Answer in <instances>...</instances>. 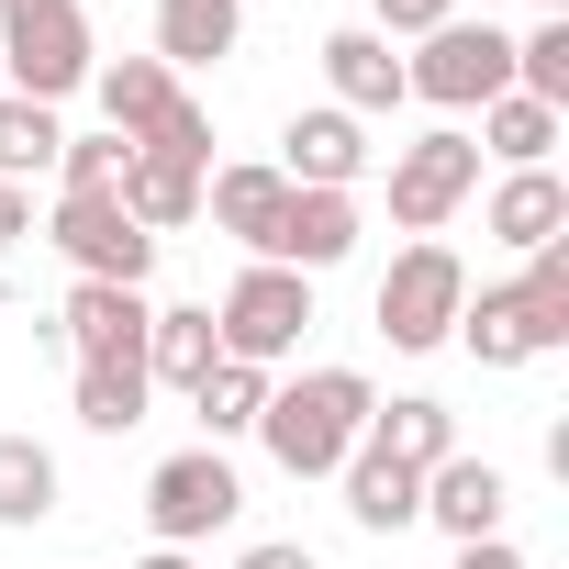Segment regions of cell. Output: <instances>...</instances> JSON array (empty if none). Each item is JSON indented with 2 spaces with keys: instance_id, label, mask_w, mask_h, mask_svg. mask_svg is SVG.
Here are the masks:
<instances>
[{
  "instance_id": "obj_15",
  "label": "cell",
  "mask_w": 569,
  "mask_h": 569,
  "mask_svg": "<svg viewBox=\"0 0 569 569\" xmlns=\"http://www.w3.org/2000/svg\"><path fill=\"white\" fill-rule=\"evenodd\" d=\"M90 90H101V123H112L123 146H146V134L190 101V79H168L157 57H112V68H90Z\"/></svg>"
},
{
  "instance_id": "obj_18",
  "label": "cell",
  "mask_w": 569,
  "mask_h": 569,
  "mask_svg": "<svg viewBox=\"0 0 569 569\" xmlns=\"http://www.w3.org/2000/svg\"><path fill=\"white\" fill-rule=\"evenodd\" d=\"M336 480H347V513H358L369 536H402V525L425 513V469H402V458H380V447H358Z\"/></svg>"
},
{
  "instance_id": "obj_24",
  "label": "cell",
  "mask_w": 569,
  "mask_h": 569,
  "mask_svg": "<svg viewBox=\"0 0 569 569\" xmlns=\"http://www.w3.org/2000/svg\"><path fill=\"white\" fill-rule=\"evenodd\" d=\"M146 391H157L146 358H90V369H79V425H90V436H134V425H146Z\"/></svg>"
},
{
  "instance_id": "obj_25",
  "label": "cell",
  "mask_w": 569,
  "mask_h": 569,
  "mask_svg": "<svg viewBox=\"0 0 569 569\" xmlns=\"http://www.w3.org/2000/svg\"><path fill=\"white\" fill-rule=\"evenodd\" d=\"M57 513V447H34V436H0V525H46Z\"/></svg>"
},
{
  "instance_id": "obj_17",
  "label": "cell",
  "mask_w": 569,
  "mask_h": 569,
  "mask_svg": "<svg viewBox=\"0 0 569 569\" xmlns=\"http://www.w3.org/2000/svg\"><path fill=\"white\" fill-rule=\"evenodd\" d=\"M313 57H325V79H336V112H358V123H369V112H391V101H402V57H391L369 23L325 34Z\"/></svg>"
},
{
  "instance_id": "obj_2",
  "label": "cell",
  "mask_w": 569,
  "mask_h": 569,
  "mask_svg": "<svg viewBox=\"0 0 569 569\" xmlns=\"http://www.w3.org/2000/svg\"><path fill=\"white\" fill-rule=\"evenodd\" d=\"M0 68H12V101H68V90H90V12L79 0H0Z\"/></svg>"
},
{
  "instance_id": "obj_11",
  "label": "cell",
  "mask_w": 569,
  "mask_h": 569,
  "mask_svg": "<svg viewBox=\"0 0 569 569\" xmlns=\"http://www.w3.org/2000/svg\"><path fill=\"white\" fill-rule=\"evenodd\" d=\"M146 291H112V279H79L68 291V313H57V347L90 369V358H146Z\"/></svg>"
},
{
  "instance_id": "obj_8",
  "label": "cell",
  "mask_w": 569,
  "mask_h": 569,
  "mask_svg": "<svg viewBox=\"0 0 569 569\" xmlns=\"http://www.w3.org/2000/svg\"><path fill=\"white\" fill-rule=\"evenodd\" d=\"M469 190H480V146H469V134H425V146L391 157V223H402V234H436Z\"/></svg>"
},
{
  "instance_id": "obj_5",
  "label": "cell",
  "mask_w": 569,
  "mask_h": 569,
  "mask_svg": "<svg viewBox=\"0 0 569 569\" xmlns=\"http://www.w3.org/2000/svg\"><path fill=\"white\" fill-rule=\"evenodd\" d=\"M458 302H469L458 246H447V234H413V246L391 257V279H380V336H391L402 358H425V347L458 336Z\"/></svg>"
},
{
  "instance_id": "obj_20",
  "label": "cell",
  "mask_w": 569,
  "mask_h": 569,
  "mask_svg": "<svg viewBox=\"0 0 569 569\" xmlns=\"http://www.w3.org/2000/svg\"><path fill=\"white\" fill-rule=\"evenodd\" d=\"M212 358H223V336H212V313H201V302H168V313H146V380L190 391Z\"/></svg>"
},
{
  "instance_id": "obj_16",
  "label": "cell",
  "mask_w": 569,
  "mask_h": 569,
  "mask_svg": "<svg viewBox=\"0 0 569 569\" xmlns=\"http://www.w3.org/2000/svg\"><path fill=\"white\" fill-rule=\"evenodd\" d=\"M201 212H212L246 257H268L279 212H291V179H279V168H212V179H201Z\"/></svg>"
},
{
  "instance_id": "obj_6",
  "label": "cell",
  "mask_w": 569,
  "mask_h": 569,
  "mask_svg": "<svg viewBox=\"0 0 569 569\" xmlns=\"http://www.w3.org/2000/svg\"><path fill=\"white\" fill-rule=\"evenodd\" d=\"M46 246H57L79 279H112V291H146V268H157V234H146L112 190H57Z\"/></svg>"
},
{
  "instance_id": "obj_12",
  "label": "cell",
  "mask_w": 569,
  "mask_h": 569,
  "mask_svg": "<svg viewBox=\"0 0 569 569\" xmlns=\"http://www.w3.org/2000/svg\"><path fill=\"white\" fill-rule=\"evenodd\" d=\"M347 246H358V190H291V212H279V234H268V268L325 279Z\"/></svg>"
},
{
  "instance_id": "obj_3",
  "label": "cell",
  "mask_w": 569,
  "mask_h": 569,
  "mask_svg": "<svg viewBox=\"0 0 569 569\" xmlns=\"http://www.w3.org/2000/svg\"><path fill=\"white\" fill-rule=\"evenodd\" d=\"M513 90V34L502 23H436L413 57H402V101H436V112H491Z\"/></svg>"
},
{
  "instance_id": "obj_1",
  "label": "cell",
  "mask_w": 569,
  "mask_h": 569,
  "mask_svg": "<svg viewBox=\"0 0 569 569\" xmlns=\"http://www.w3.org/2000/svg\"><path fill=\"white\" fill-rule=\"evenodd\" d=\"M369 413H380L369 369H302V380H268V413H257V447H268L279 469H291V480H336V469L358 458Z\"/></svg>"
},
{
  "instance_id": "obj_14",
  "label": "cell",
  "mask_w": 569,
  "mask_h": 569,
  "mask_svg": "<svg viewBox=\"0 0 569 569\" xmlns=\"http://www.w3.org/2000/svg\"><path fill=\"white\" fill-rule=\"evenodd\" d=\"M246 46V0H157V68L190 79V68H223Z\"/></svg>"
},
{
  "instance_id": "obj_21",
  "label": "cell",
  "mask_w": 569,
  "mask_h": 569,
  "mask_svg": "<svg viewBox=\"0 0 569 569\" xmlns=\"http://www.w3.org/2000/svg\"><path fill=\"white\" fill-rule=\"evenodd\" d=\"M190 413H201V447H223V436H257V413H268V369H246V358H212V369L190 380Z\"/></svg>"
},
{
  "instance_id": "obj_10",
  "label": "cell",
  "mask_w": 569,
  "mask_h": 569,
  "mask_svg": "<svg viewBox=\"0 0 569 569\" xmlns=\"http://www.w3.org/2000/svg\"><path fill=\"white\" fill-rule=\"evenodd\" d=\"M502 513H513V480H502L491 458H469V447H458V458H436V469H425V513H413V525H447V536L469 547V536H502Z\"/></svg>"
},
{
  "instance_id": "obj_13",
  "label": "cell",
  "mask_w": 569,
  "mask_h": 569,
  "mask_svg": "<svg viewBox=\"0 0 569 569\" xmlns=\"http://www.w3.org/2000/svg\"><path fill=\"white\" fill-rule=\"evenodd\" d=\"M491 246H513V257H536V246H558L569 234V179L558 168H502V190H491Z\"/></svg>"
},
{
  "instance_id": "obj_9",
  "label": "cell",
  "mask_w": 569,
  "mask_h": 569,
  "mask_svg": "<svg viewBox=\"0 0 569 569\" xmlns=\"http://www.w3.org/2000/svg\"><path fill=\"white\" fill-rule=\"evenodd\" d=\"M358 168H369V123L358 112H291V134H279V179L291 190H358Z\"/></svg>"
},
{
  "instance_id": "obj_7",
  "label": "cell",
  "mask_w": 569,
  "mask_h": 569,
  "mask_svg": "<svg viewBox=\"0 0 569 569\" xmlns=\"http://www.w3.org/2000/svg\"><path fill=\"white\" fill-rule=\"evenodd\" d=\"M234 513H246V480H234L223 447H179V458L146 480V525H157V547H201V536H223Z\"/></svg>"
},
{
  "instance_id": "obj_31",
  "label": "cell",
  "mask_w": 569,
  "mask_h": 569,
  "mask_svg": "<svg viewBox=\"0 0 569 569\" xmlns=\"http://www.w3.org/2000/svg\"><path fill=\"white\" fill-rule=\"evenodd\" d=\"M369 12H380V23H369L380 46H391V34H413V46H425V34L447 23V0H369Z\"/></svg>"
},
{
  "instance_id": "obj_34",
  "label": "cell",
  "mask_w": 569,
  "mask_h": 569,
  "mask_svg": "<svg viewBox=\"0 0 569 569\" xmlns=\"http://www.w3.org/2000/svg\"><path fill=\"white\" fill-rule=\"evenodd\" d=\"M458 569H525V547H513V536H469V547H458Z\"/></svg>"
},
{
  "instance_id": "obj_36",
  "label": "cell",
  "mask_w": 569,
  "mask_h": 569,
  "mask_svg": "<svg viewBox=\"0 0 569 569\" xmlns=\"http://www.w3.org/2000/svg\"><path fill=\"white\" fill-rule=\"evenodd\" d=\"M536 12H569V0H536Z\"/></svg>"
},
{
  "instance_id": "obj_32",
  "label": "cell",
  "mask_w": 569,
  "mask_h": 569,
  "mask_svg": "<svg viewBox=\"0 0 569 569\" xmlns=\"http://www.w3.org/2000/svg\"><path fill=\"white\" fill-rule=\"evenodd\" d=\"M23 234H34V190H23V179H0V246H23Z\"/></svg>"
},
{
  "instance_id": "obj_4",
  "label": "cell",
  "mask_w": 569,
  "mask_h": 569,
  "mask_svg": "<svg viewBox=\"0 0 569 569\" xmlns=\"http://www.w3.org/2000/svg\"><path fill=\"white\" fill-rule=\"evenodd\" d=\"M212 336H223V358H246V369H268V380H279V358H291V347L313 336V279L257 257V268L234 279V291L212 302Z\"/></svg>"
},
{
  "instance_id": "obj_30",
  "label": "cell",
  "mask_w": 569,
  "mask_h": 569,
  "mask_svg": "<svg viewBox=\"0 0 569 569\" xmlns=\"http://www.w3.org/2000/svg\"><path fill=\"white\" fill-rule=\"evenodd\" d=\"M123 168H134L123 134H68L57 146V190H123Z\"/></svg>"
},
{
  "instance_id": "obj_26",
  "label": "cell",
  "mask_w": 569,
  "mask_h": 569,
  "mask_svg": "<svg viewBox=\"0 0 569 569\" xmlns=\"http://www.w3.org/2000/svg\"><path fill=\"white\" fill-rule=\"evenodd\" d=\"M513 302H525V325H536V358H558V347H569V234L525 257V279H513Z\"/></svg>"
},
{
  "instance_id": "obj_22",
  "label": "cell",
  "mask_w": 569,
  "mask_h": 569,
  "mask_svg": "<svg viewBox=\"0 0 569 569\" xmlns=\"http://www.w3.org/2000/svg\"><path fill=\"white\" fill-rule=\"evenodd\" d=\"M458 347H469L480 369H525V358H536V325H525V302H513V279L458 302Z\"/></svg>"
},
{
  "instance_id": "obj_35",
  "label": "cell",
  "mask_w": 569,
  "mask_h": 569,
  "mask_svg": "<svg viewBox=\"0 0 569 569\" xmlns=\"http://www.w3.org/2000/svg\"><path fill=\"white\" fill-rule=\"evenodd\" d=\"M134 569H190V547H157V558H134Z\"/></svg>"
},
{
  "instance_id": "obj_29",
  "label": "cell",
  "mask_w": 569,
  "mask_h": 569,
  "mask_svg": "<svg viewBox=\"0 0 569 569\" xmlns=\"http://www.w3.org/2000/svg\"><path fill=\"white\" fill-rule=\"evenodd\" d=\"M57 146H68V123H57L46 101H0V179H34V168H57Z\"/></svg>"
},
{
  "instance_id": "obj_28",
  "label": "cell",
  "mask_w": 569,
  "mask_h": 569,
  "mask_svg": "<svg viewBox=\"0 0 569 569\" xmlns=\"http://www.w3.org/2000/svg\"><path fill=\"white\" fill-rule=\"evenodd\" d=\"M513 90L547 101V112H569V12H547V23L513 46Z\"/></svg>"
},
{
  "instance_id": "obj_19",
  "label": "cell",
  "mask_w": 569,
  "mask_h": 569,
  "mask_svg": "<svg viewBox=\"0 0 569 569\" xmlns=\"http://www.w3.org/2000/svg\"><path fill=\"white\" fill-rule=\"evenodd\" d=\"M112 201H123L146 234H179V223H201V168H179V157H134Z\"/></svg>"
},
{
  "instance_id": "obj_27",
  "label": "cell",
  "mask_w": 569,
  "mask_h": 569,
  "mask_svg": "<svg viewBox=\"0 0 569 569\" xmlns=\"http://www.w3.org/2000/svg\"><path fill=\"white\" fill-rule=\"evenodd\" d=\"M547 146H558V112H547V101L502 90V101L480 112V157H502V168H547Z\"/></svg>"
},
{
  "instance_id": "obj_33",
  "label": "cell",
  "mask_w": 569,
  "mask_h": 569,
  "mask_svg": "<svg viewBox=\"0 0 569 569\" xmlns=\"http://www.w3.org/2000/svg\"><path fill=\"white\" fill-rule=\"evenodd\" d=\"M234 569H325V558H313V547H291V536H268V547H246Z\"/></svg>"
},
{
  "instance_id": "obj_23",
  "label": "cell",
  "mask_w": 569,
  "mask_h": 569,
  "mask_svg": "<svg viewBox=\"0 0 569 569\" xmlns=\"http://www.w3.org/2000/svg\"><path fill=\"white\" fill-rule=\"evenodd\" d=\"M358 447H380V458H402V469H436V458H458V425H447V402L402 391L391 413H369V436H358Z\"/></svg>"
}]
</instances>
